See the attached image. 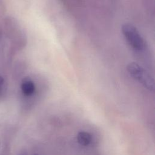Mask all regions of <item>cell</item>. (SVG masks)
Returning <instances> with one entry per match:
<instances>
[{
    "label": "cell",
    "instance_id": "cell-1",
    "mask_svg": "<svg viewBox=\"0 0 155 155\" xmlns=\"http://www.w3.org/2000/svg\"><path fill=\"white\" fill-rule=\"evenodd\" d=\"M127 69L130 74L145 88L149 90H154V83L153 78L140 65L136 62H130L127 65Z\"/></svg>",
    "mask_w": 155,
    "mask_h": 155
},
{
    "label": "cell",
    "instance_id": "cell-2",
    "mask_svg": "<svg viewBox=\"0 0 155 155\" xmlns=\"http://www.w3.org/2000/svg\"><path fill=\"white\" fill-rule=\"evenodd\" d=\"M122 32L128 44L135 50L145 48V41L137 29L132 24L125 23L122 25Z\"/></svg>",
    "mask_w": 155,
    "mask_h": 155
},
{
    "label": "cell",
    "instance_id": "cell-3",
    "mask_svg": "<svg viewBox=\"0 0 155 155\" xmlns=\"http://www.w3.org/2000/svg\"><path fill=\"white\" fill-rule=\"evenodd\" d=\"M21 88L22 93L27 96L32 95L36 90L35 83L28 78H24L22 80L21 85Z\"/></svg>",
    "mask_w": 155,
    "mask_h": 155
},
{
    "label": "cell",
    "instance_id": "cell-4",
    "mask_svg": "<svg viewBox=\"0 0 155 155\" xmlns=\"http://www.w3.org/2000/svg\"><path fill=\"white\" fill-rule=\"evenodd\" d=\"M77 140L79 144L87 146L90 144L91 140V135L85 131H81L77 135Z\"/></svg>",
    "mask_w": 155,
    "mask_h": 155
},
{
    "label": "cell",
    "instance_id": "cell-5",
    "mask_svg": "<svg viewBox=\"0 0 155 155\" xmlns=\"http://www.w3.org/2000/svg\"><path fill=\"white\" fill-rule=\"evenodd\" d=\"M4 79L2 76H0V94L2 90V88H3V86L4 85Z\"/></svg>",
    "mask_w": 155,
    "mask_h": 155
},
{
    "label": "cell",
    "instance_id": "cell-6",
    "mask_svg": "<svg viewBox=\"0 0 155 155\" xmlns=\"http://www.w3.org/2000/svg\"><path fill=\"white\" fill-rule=\"evenodd\" d=\"M2 38V31L1 28L0 27V44H1V43Z\"/></svg>",
    "mask_w": 155,
    "mask_h": 155
},
{
    "label": "cell",
    "instance_id": "cell-7",
    "mask_svg": "<svg viewBox=\"0 0 155 155\" xmlns=\"http://www.w3.org/2000/svg\"><path fill=\"white\" fill-rule=\"evenodd\" d=\"M0 147H1V142H0Z\"/></svg>",
    "mask_w": 155,
    "mask_h": 155
},
{
    "label": "cell",
    "instance_id": "cell-8",
    "mask_svg": "<svg viewBox=\"0 0 155 155\" xmlns=\"http://www.w3.org/2000/svg\"><path fill=\"white\" fill-rule=\"evenodd\" d=\"M34 155H38V154H34Z\"/></svg>",
    "mask_w": 155,
    "mask_h": 155
}]
</instances>
